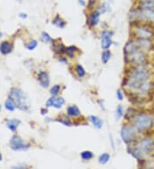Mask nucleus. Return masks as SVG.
Wrapping results in <instances>:
<instances>
[{"label": "nucleus", "instance_id": "nucleus-8", "mask_svg": "<svg viewBox=\"0 0 154 169\" xmlns=\"http://www.w3.org/2000/svg\"><path fill=\"white\" fill-rule=\"evenodd\" d=\"M9 97H10L15 101L17 109H19L20 110H22V111L28 110L29 100L22 89H20L18 87L11 88Z\"/></svg>", "mask_w": 154, "mask_h": 169}, {"label": "nucleus", "instance_id": "nucleus-13", "mask_svg": "<svg viewBox=\"0 0 154 169\" xmlns=\"http://www.w3.org/2000/svg\"><path fill=\"white\" fill-rule=\"evenodd\" d=\"M51 45H52V51L54 52V54L57 56H64L65 55L66 46L64 45V44L62 42V40L60 39H54L53 42L51 43Z\"/></svg>", "mask_w": 154, "mask_h": 169}, {"label": "nucleus", "instance_id": "nucleus-32", "mask_svg": "<svg viewBox=\"0 0 154 169\" xmlns=\"http://www.w3.org/2000/svg\"><path fill=\"white\" fill-rule=\"evenodd\" d=\"M109 9H110V8H109V4H108L106 2H104V3H100V4L98 6L97 10H99V11L100 12V14H104V13L107 12Z\"/></svg>", "mask_w": 154, "mask_h": 169}, {"label": "nucleus", "instance_id": "nucleus-23", "mask_svg": "<svg viewBox=\"0 0 154 169\" xmlns=\"http://www.w3.org/2000/svg\"><path fill=\"white\" fill-rule=\"evenodd\" d=\"M4 107H5V109H6L8 111L13 112V111L16 109V104L15 101H14L11 97H9L6 99L5 102H4Z\"/></svg>", "mask_w": 154, "mask_h": 169}, {"label": "nucleus", "instance_id": "nucleus-11", "mask_svg": "<svg viewBox=\"0 0 154 169\" xmlns=\"http://www.w3.org/2000/svg\"><path fill=\"white\" fill-rule=\"evenodd\" d=\"M36 79L40 86L43 88H48L51 85V78L49 73L46 70H40L37 73Z\"/></svg>", "mask_w": 154, "mask_h": 169}, {"label": "nucleus", "instance_id": "nucleus-42", "mask_svg": "<svg viewBox=\"0 0 154 169\" xmlns=\"http://www.w3.org/2000/svg\"><path fill=\"white\" fill-rule=\"evenodd\" d=\"M79 3H80V4H81V5H85L86 3H85V1H83V0H79Z\"/></svg>", "mask_w": 154, "mask_h": 169}, {"label": "nucleus", "instance_id": "nucleus-4", "mask_svg": "<svg viewBox=\"0 0 154 169\" xmlns=\"http://www.w3.org/2000/svg\"><path fill=\"white\" fill-rule=\"evenodd\" d=\"M130 123L140 135L152 132L154 130V114L150 111L138 110Z\"/></svg>", "mask_w": 154, "mask_h": 169}, {"label": "nucleus", "instance_id": "nucleus-28", "mask_svg": "<svg viewBox=\"0 0 154 169\" xmlns=\"http://www.w3.org/2000/svg\"><path fill=\"white\" fill-rule=\"evenodd\" d=\"M110 155L107 152H104L99 156L98 162L101 165H105L110 162Z\"/></svg>", "mask_w": 154, "mask_h": 169}, {"label": "nucleus", "instance_id": "nucleus-7", "mask_svg": "<svg viewBox=\"0 0 154 169\" xmlns=\"http://www.w3.org/2000/svg\"><path fill=\"white\" fill-rule=\"evenodd\" d=\"M140 134L130 122H126L123 125L120 131V137L127 146L133 145L140 138Z\"/></svg>", "mask_w": 154, "mask_h": 169}, {"label": "nucleus", "instance_id": "nucleus-35", "mask_svg": "<svg viewBox=\"0 0 154 169\" xmlns=\"http://www.w3.org/2000/svg\"><path fill=\"white\" fill-rule=\"evenodd\" d=\"M55 97H56L51 96L50 98H48V100H47L46 102V107L47 109H48V108L53 107V105H54V101H55Z\"/></svg>", "mask_w": 154, "mask_h": 169}, {"label": "nucleus", "instance_id": "nucleus-15", "mask_svg": "<svg viewBox=\"0 0 154 169\" xmlns=\"http://www.w3.org/2000/svg\"><path fill=\"white\" fill-rule=\"evenodd\" d=\"M100 12L97 10H92L89 15H88V24L92 27L97 26L99 23V19H100Z\"/></svg>", "mask_w": 154, "mask_h": 169}, {"label": "nucleus", "instance_id": "nucleus-22", "mask_svg": "<svg viewBox=\"0 0 154 169\" xmlns=\"http://www.w3.org/2000/svg\"><path fill=\"white\" fill-rule=\"evenodd\" d=\"M20 124L21 121H19L18 119H10L6 121V126L11 132H16Z\"/></svg>", "mask_w": 154, "mask_h": 169}, {"label": "nucleus", "instance_id": "nucleus-38", "mask_svg": "<svg viewBox=\"0 0 154 169\" xmlns=\"http://www.w3.org/2000/svg\"><path fill=\"white\" fill-rule=\"evenodd\" d=\"M40 111H41V115H46L48 113V109H47L46 107H45V108H42V109H40Z\"/></svg>", "mask_w": 154, "mask_h": 169}, {"label": "nucleus", "instance_id": "nucleus-45", "mask_svg": "<svg viewBox=\"0 0 154 169\" xmlns=\"http://www.w3.org/2000/svg\"><path fill=\"white\" fill-rule=\"evenodd\" d=\"M0 111H1V105H0Z\"/></svg>", "mask_w": 154, "mask_h": 169}, {"label": "nucleus", "instance_id": "nucleus-9", "mask_svg": "<svg viewBox=\"0 0 154 169\" xmlns=\"http://www.w3.org/2000/svg\"><path fill=\"white\" fill-rule=\"evenodd\" d=\"M114 35V32L112 30H102L100 32V46L103 50H110L113 45L112 36Z\"/></svg>", "mask_w": 154, "mask_h": 169}, {"label": "nucleus", "instance_id": "nucleus-20", "mask_svg": "<svg viewBox=\"0 0 154 169\" xmlns=\"http://www.w3.org/2000/svg\"><path fill=\"white\" fill-rule=\"evenodd\" d=\"M87 120L90 121V122L92 123V125H93L96 129H98V130L101 129L103 127V126H104V121H103V120L100 117H99V116H97V115H91L88 116Z\"/></svg>", "mask_w": 154, "mask_h": 169}, {"label": "nucleus", "instance_id": "nucleus-6", "mask_svg": "<svg viewBox=\"0 0 154 169\" xmlns=\"http://www.w3.org/2000/svg\"><path fill=\"white\" fill-rule=\"evenodd\" d=\"M131 38L135 39H153L154 26L148 23H131Z\"/></svg>", "mask_w": 154, "mask_h": 169}, {"label": "nucleus", "instance_id": "nucleus-33", "mask_svg": "<svg viewBox=\"0 0 154 169\" xmlns=\"http://www.w3.org/2000/svg\"><path fill=\"white\" fill-rule=\"evenodd\" d=\"M37 46H38V41L35 39H31L26 45V47L28 50H33Z\"/></svg>", "mask_w": 154, "mask_h": 169}, {"label": "nucleus", "instance_id": "nucleus-25", "mask_svg": "<svg viewBox=\"0 0 154 169\" xmlns=\"http://www.w3.org/2000/svg\"><path fill=\"white\" fill-rule=\"evenodd\" d=\"M138 6L143 9L154 10V0H140Z\"/></svg>", "mask_w": 154, "mask_h": 169}, {"label": "nucleus", "instance_id": "nucleus-18", "mask_svg": "<svg viewBox=\"0 0 154 169\" xmlns=\"http://www.w3.org/2000/svg\"><path fill=\"white\" fill-rule=\"evenodd\" d=\"M73 71L75 73V75L80 79H84L87 74L85 68L80 63H75V65H73Z\"/></svg>", "mask_w": 154, "mask_h": 169}, {"label": "nucleus", "instance_id": "nucleus-5", "mask_svg": "<svg viewBox=\"0 0 154 169\" xmlns=\"http://www.w3.org/2000/svg\"><path fill=\"white\" fill-rule=\"evenodd\" d=\"M128 19L130 23L142 22L154 25V10L143 9L138 6L129 11Z\"/></svg>", "mask_w": 154, "mask_h": 169}, {"label": "nucleus", "instance_id": "nucleus-1", "mask_svg": "<svg viewBox=\"0 0 154 169\" xmlns=\"http://www.w3.org/2000/svg\"><path fill=\"white\" fill-rule=\"evenodd\" d=\"M153 73L151 63L128 66L123 80V88L129 94L134 93L143 83L153 79Z\"/></svg>", "mask_w": 154, "mask_h": 169}, {"label": "nucleus", "instance_id": "nucleus-12", "mask_svg": "<svg viewBox=\"0 0 154 169\" xmlns=\"http://www.w3.org/2000/svg\"><path fill=\"white\" fill-rule=\"evenodd\" d=\"M138 46L144 50L145 52L152 55L154 52V40L153 39H135Z\"/></svg>", "mask_w": 154, "mask_h": 169}, {"label": "nucleus", "instance_id": "nucleus-3", "mask_svg": "<svg viewBox=\"0 0 154 169\" xmlns=\"http://www.w3.org/2000/svg\"><path fill=\"white\" fill-rule=\"evenodd\" d=\"M124 61L127 66H135L151 63V55L140 48L134 39H128L123 48Z\"/></svg>", "mask_w": 154, "mask_h": 169}, {"label": "nucleus", "instance_id": "nucleus-37", "mask_svg": "<svg viewBox=\"0 0 154 169\" xmlns=\"http://www.w3.org/2000/svg\"><path fill=\"white\" fill-rule=\"evenodd\" d=\"M12 169H30L29 167H27L25 164H22V165H18V166H14L12 167Z\"/></svg>", "mask_w": 154, "mask_h": 169}, {"label": "nucleus", "instance_id": "nucleus-36", "mask_svg": "<svg viewBox=\"0 0 154 169\" xmlns=\"http://www.w3.org/2000/svg\"><path fill=\"white\" fill-rule=\"evenodd\" d=\"M57 60L58 62H60L61 63L63 64H68L69 63V60H68V57L65 56H57Z\"/></svg>", "mask_w": 154, "mask_h": 169}, {"label": "nucleus", "instance_id": "nucleus-34", "mask_svg": "<svg viewBox=\"0 0 154 169\" xmlns=\"http://www.w3.org/2000/svg\"><path fill=\"white\" fill-rule=\"evenodd\" d=\"M116 94H117V100H118V101H123V100L124 99L123 92V90H122V89H117V90Z\"/></svg>", "mask_w": 154, "mask_h": 169}, {"label": "nucleus", "instance_id": "nucleus-31", "mask_svg": "<svg viewBox=\"0 0 154 169\" xmlns=\"http://www.w3.org/2000/svg\"><path fill=\"white\" fill-rule=\"evenodd\" d=\"M124 114H125V112H124L123 107L121 104H118L117 107V109H116V112H115V115H116L117 119V120L121 119L122 117L124 116Z\"/></svg>", "mask_w": 154, "mask_h": 169}, {"label": "nucleus", "instance_id": "nucleus-26", "mask_svg": "<svg viewBox=\"0 0 154 169\" xmlns=\"http://www.w3.org/2000/svg\"><path fill=\"white\" fill-rule=\"evenodd\" d=\"M80 155L83 161H90L94 157V154L91 150H83L80 152Z\"/></svg>", "mask_w": 154, "mask_h": 169}, {"label": "nucleus", "instance_id": "nucleus-39", "mask_svg": "<svg viewBox=\"0 0 154 169\" xmlns=\"http://www.w3.org/2000/svg\"><path fill=\"white\" fill-rule=\"evenodd\" d=\"M98 104L99 105V107L102 109V110H105V108L104 106V101L103 100H98Z\"/></svg>", "mask_w": 154, "mask_h": 169}, {"label": "nucleus", "instance_id": "nucleus-16", "mask_svg": "<svg viewBox=\"0 0 154 169\" xmlns=\"http://www.w3.org/2000/svg\"><path fill=\"white\" fill-rule=\"evenodd\" d=\"M54 121L62 124V125H63L64 126H68V127L73 126L75 125V120L70 118L66 114L59 115L57 118H55Z\"/></svg>", "mask_w": 154, "mask_h": 169}, {"label": "nucleus", "instance_id": "nucleus-41", "mask_svg": "<svg viewBox=\"0 0 154 169\" xmlns=\"http://www.w3.org/2000/svg\"><path fill=\"white\" fill-rule=\"evenodd\" d=\"M19 16H20L21 18H22V19H26V18L27 17V15L25 14V13H21V14L19 15Z\"/></svg>", "mask_w": 154, "mask_h": 169}, {"label": "nucleus", "instance_id": "nucleus-24", "mask_svg": "<svg viewBox=\"0 0 154 169\" xmlns=\"http://www.w3.org/2000/svg\"><path fill=\"white\" fill-rule=\"evenodd\" d=\"M112 57V53L110 50H103L101 53V62L103 64H107Z\"/></svg>", "mask_w": 154, "mask_h": 169}, {"label": "nucleus", "instance_id": "nucleus-44", "mask_svg": "<svg viewBox=\"0 0 154 169\" xmlns=\"http://www.w3.org/2000/svg\"><path fill=\"white\" fill-rule=\"evenodd\" d=\"M2 36H3V33H1V32H0V39H1V38H2Z\"/></svg>", "mask_w": 154, "mask_h": 169}, {"label": "nucleus", "instance_id": "nucleus-14", "mask_svg": "<svg viewBox=\"0 0 154 169\" xmlns=\"http://www.w3.org/2000/svg\"><path fill=\"white\" fill-rule=\"evenodd\" d=\"M70 118L73 120H77L81 116V111L79 109V107L76 104L69 105L66 108V113H65Z\"/></svg>", "mask_w": 154, "mask_h": 169}, {"label": "nucleus", "instance_id": "nucleus-19", "mask_svg": "<svg viewBox=\"0 0 154 169\" xmlns=\"http://www.w3.org/2000/svg\"><path fill=\"white\" fill-rule=\"evenodd\" d=\"M13 50V45L9 41H3L0 44V53L3 56L9 55Z\"/></svg>", "mask_w": 154, "mask_h": 169}, {"label": "nucleus", "instance_id": "nucleus-30", "mask_svg": "<svg viewBox=\"0 0 154 169\" xmlns=\"http://www.w3.org/2000/svg\"><path fill=\"white\" fill-rule=\"evenodd\" d=\"M40 40H41V42H43L45 44H50V43L53 42L54 39H52V37L48 33L43 32L40 35Z\"/></svg>", "mask_w": 154, "mask_h": 169}, {"label": "nucleus", "instance_id": "nucleus-43", "mask_svg": "<svg viewBox=\"0 0 154 169\" xmlns=\"http://www.w3.org/2000/svg\"><path fill=\"white\" fill-rule=\"evenodd\" d=\"M2 158H3V157H2V154L0 153V162L2 161Z\"/></svg>", "mask_w": 154, "mask_h": 169}, {"label": "nucleus", "instance_id": "nucleus-10", "mask_svg": "<svg viewBox=\"0 0 154 169\" xmlns=\"http://www.w3.org/2000/svg\"><path fill=\"white\" fill-rule=\"evenodd\" d=\"M10 148L15 151L27 150L30 148V145L26 144L23 141V139L16 134H15L11 137L10 141Z\"/></svg>", "mask_w": 154, "mask_h": 169}, {"label": "nucleus", "instance_id": "nucleus-40", "mask_svg": "<svg viewBox=\"0 0 154 169\" xmlns=\"http://www.w3.org/2000/svg\"><path fill=\"white\" fill-rule=\"evenodd\" d=\"M139 169H154V167L149 166V165H144V166H142L141 168H140Z\"/></svg>", "mask_w": 154, "mask_h": 169}, {"label": "nucleus", "instance_id": "nucleus-2", "mask_svg": "<svg viewBox=\"0 0 154 169\" xmlns=\"http://www.w3.org/2000/svg\"><path fill=\"white\" fill-rule=\"evenodd\" d=\"M127 150L138 162H147L154 152V137L149 133L140 135L133 145L128 146Z\"/></svg>", "mask_w": 154, "mask_h": 169}, {"label": "nucleus", "instance_id": "nucleus-21", "mask_svg": "<svg viewBox=\"0 0 154 169\" xmlns=\"http://www.w3.org/2000/svg\"><path fill=\"white\" fill-rule=\"evenodd\" d=\"M51 22H52V24L54 25V26H56L57 27L61 28V29L64 28L66 26V25H67V22L64 21V19L58 14L56 15V16H54V18L52 19Z\"/></svg>", "mask_w": 154, "mask_h": 169}, {"label": "nucleus", "instance_id": "nucleus-29", "mask_svg": "<svg viewBox=\"0 0 154 169\" xmlns=\"http://www.w3.org/2000/svg\"><path fill=\"white\" fill-rule=\"evenodd\" d=\"M62 91V86L61 85L59 84H56L54 86H52L50 89V94L51 96H53V97H57L59 95V93L61 92Z\"/></svg>", "mask_w": 154, "mask_h": 169}, {"label": "nucleus", "instance_id": "nucleus-17", "mask_svg": "<svg viewBox=\"0 0 154 169\" xmlns=\"http://www.w3.org/2000/svg\"><path fill=\"white\" fill-rule=\"evenodd\" d=\"M80 53V50L78 48L76 45H69V46H66L65 56L69 59H75Z\"/></svg>", "mask_w": 154, "mask_h": 169}, {"label": "nucleus", "instance_id": "nucleus-27", "mask_svg": "<svg viewBox=\"0 0 154 169\" xmlns=\"http://www.w3.org/2000/svg\"><path fill=\"white\" fill-rule=\"evenodd\" d=\"M65 104V99L63 97H55V101H54V105L53 108H55L56 109H60L63 107V105Z\"/></svg>", "mask_w": 154, "mask_h": 169}]
</instances>
